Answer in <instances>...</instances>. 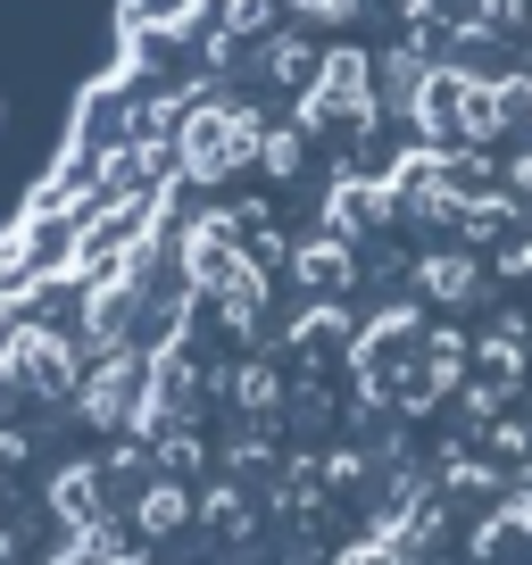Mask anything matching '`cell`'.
<instances>
[{
  "label": "cell",
  "instance_id": "277c9868",
  "mask_svg": "<svg viewBox=\"0 0 532 565\" xmlns=\"http://www.w3.org/2000/svg\"><path fill=\"white\" fill-rule=\"evenodd\" d=\"M0 366L18 374L34 399H67V391H84V383H75V350H67L58 333H42V324H34V333H9Z\"/></svg>",
  "mask_w": 532,
  "mask_h": 565
},
{
  "label": "cell",
  "instance_id": "7a4b0ae2",
  "mask_svg": "<svg viewBox=\"0 0 532 565\" xmlns=\"http://www.w3.org/2000/svg\"><path fill=\"white\" fill-rule=\"evenodd\" d=\"M75 399H84V416L100 424V433L134 424V416H142V399H150V358H142V350H125V341H117V350H108L100 366L84 374V391H75Z\"/></svg>",
  "mask_w": 532,
  "mask_h": 565
},
{
  "label": "cell",
  "instance_id": "2e32d148",
  "mask_svg": "<svg viewBox=\"0 0 532 565\" xmlns=\"http://www.w3.org/2000/svg\"><path fill=\"white\" fill-rule=\"evenodd\" d=\"M258 167H266V175H300V134H266L258 141Z\"/></svg>",
  "mask_w": 532,
  "mask_h": 565
},
{
  "label": "cell",
  "instance_id": "52a82bcc",
  "mask_svg": "<svg viewBox=\"0 0 532 565\" xmlns=\"http://www.w3.org/2000/svg\"><path fill=\"white\" fill-rule=\"evenodd\" d=\"M233 266V216H200L192 233H183V275L200 282V291H209L216 275H225Z\"/></svg>",
  "mask_w": 532,
  "mask_h": 565
},
{
  "label": "cell",
  "instance_id": "9c48e42d",
  "mask_svg": "<svg viewBox=\"0 0 532 565\" xmlns=\"http://www.w3.org/2000/svg\"><path fill=\"white\" fill-rule=\"evenodd\" d=\"M51 565H134V548H125V532H108V515H100V524H67V541H58Z\"/></svg>",
  "mask_w": 532,
  "mask_h": 565
},
{
  "label": "cell",
  "instance_id": "4fadbf2b",
  "mask_svg": "<svg viewBox=\"0 0 532 565\" xmlns=\"http://www.w3.org/2000/svg\"><path fill=\"white\" fill-rule=\"evenodd\" d=\"M317 67L324 58L308 51V42H275V51H266V75H275V84H317Z\"/></svg>",
  "mask_w": 532,
  "mask_h": 565
},
{
  "label": "cell",
  "instance_id": "ba28073f",
  "mask_svg": "<svg viewBox=\"0 0 532 565\" xmlns=\"http://www.w3.org/2000/svg\"><path fill=\"white\" fill-rule=\"evenodd\" d=\"M100 499H108V475H100V466H67V475L51 482L58 524H100Z\"/></svg>",
  "mask_w": 532,
  "mask_h": 565
},
{
  "label": "cell",
  "instance_id": "e0dca14e",
  "mask_svg": "<svg viewBox=\"0 0 532 565\" xmlns=\"http://www.w3.org/2000/svg\"><path fill=\"white\" fill-rule=\"evenodd\" d=\"M284 9H300V18H317V25H350L366 0H284Z\"/></svg>",
  "mask_w": 532,
  "mask_h": 565
},
{
  "label": "cell",
  "instance_id": "8992f818",
  "mask_svg": "<svg viewBox=\"0 0 532 565\" xmlns=\"http://www.w3.org/2000/svg\"><path fill=\"white\" fill-rule=\"evenodd\" d=\"M291 275H300V291H317V300L350 291V275H358L350 233H333V242H300V249H291Z\"/></svg>",
  "mask_w": 532,
  "mask_h": 565
},
{
  "label": "cell",
  "instance_id": "8fae6325",
  "mask_svg": "<svg viewBox=\"0 0 532 565\" xmlns=\"http://www.w3.org/2000/svg\"><path fill=\"white\" fill-rule=\"evenodd\" d=\"M383 216H391V192H383V183H341V192H333V225L341 233H366V225H383Z\"/></svg>",
  "mask_w": 532,
  "mask_h": 565
},
{
  "label": "cell",
  "instance_id": "9a60e30c",
  "mask_svg": "<svg viewBox=\"0 0 532 565\" xmlns=\"http://www.w3.org/2000/svg\"><path fill=\"white\" fill-rule=\"evenodd\" d=\"M233 399H242V407H275V366H266V358H249V366L233 374Z\"/></svg>",
  "mask_w": 532,
  "mask_h": 565
},
{
  "label": "cell",
  "instance_id": "d6986e66",
  "mask_svg": "<svg viewBox=\"0 0 532 565\" xmlns=\"http://www.w3.org/2000/svg\"><path fill=\"white\" fill-rule=\"evenodd\" d=\"M0 557H9V532H0Z\"/></svg>",
  "mask_w": 532,
  "mask_h": 565
},
{
  "label": "cell",
  "instance_id": "3957f363",
  "mask_svg": "<svg viewBox=\"0 0 532 565\" xmlns=\"http://www.w3.org/2000/svg\"><path fill=\"white\" fill-rule=\"evenodd\" d=\"M374 67H366V51H333L317 67V84H308V100H300V117L317 125V117H341V125H374Z\"/></svg>",
  "mask_w": 532,
  "mask_h": 565
},
{
  "label": "cell",
  "instance_id": "5bb4252c",
  "mask_svg": "<svg viewBox=\"0 0 532 565\" xmlns=\"http://www.w3.org/2000/svg\"><path fill=\"white\" fill-rule=\"evenodd\" d=\"M275 9H284V0H225V34L233 42H258L266 25H275Z\"/></svg>",
  "mask_w": 532,
  "mask_h": 565
},
{
  "label": "cell",
  "instance_id": "ac0fdd59",
  "mask_svg": "<svg viewBox=\"0 0 532 565\" xmlns=\"http://www.w3.org/2000/svg\"><path fill=\"white\" fill-rule=\"evenodd\" d=\"M341 565H400V548H391V541H374V548H350Z\"/></svg>",
  "mask_w": 532,
  "mask_h": 565
},
{
  "label": "cell",
  "instance_id": "30bf717a",
  "mask_svg": "<svg viewBox=\"0 0 532 565\" xmlns=\"http://www.w3.org/2000/svg\"><path fill=\"white\" fill-rule=\"evenodd\" d=\"M416 282H425V291H433V300H475V258H466V249H433V258L425 266H416Z\"/></svg>",
  "mask_w": 532,
  "mask_h": 565
},
{
  "label": "cell",
  "instance_id": "6da1fadb",
  "mask_svg": "<svg viewBox=\"0 0 532 565\" xmlns=\"http://www.w3.org/2000/svg\"><path fill=\"white\" fill-rule=\"evenodd\" d=\"M258 141H266V125L249 117L242 100H200V108L175 117V167L192 183H225V175H242V167L258 159Z\"/></svg>",
  "mask_w": 532,
  "mask_h": 565
},
{
  "label": "cell",
  "instance_id": "5b68a950",
  "mask_svg": "<svg viewBox=\"0 0 532 565\" xmlns=\"http://www.w3.org/2000/svg\"><path fill=\"white\" fill-rule=\"evenodd\" d=\"M216 291V317L233 324V333H258V317H266V275H258V258L249 249H233V266L209 282Z\"/></svg>",
  "mask_w": 532,
  "mask_h": 565
},
{
  "label": "cell",
  "instance_id": "7c38bea8",
  "mask_svg": "<svg viewBox=\"0 0 532 565\" xmlns=\"http://www.w3.org/2000/svg\"><path fill=\"white\" fill-rule=\"evenodd\" d=\"M183 515H192V491L159 475V482H150V491H142V532H175Z\"/></svg>",
  "mask_w": 532,
  "mask_h": 565
}]
</instances>
